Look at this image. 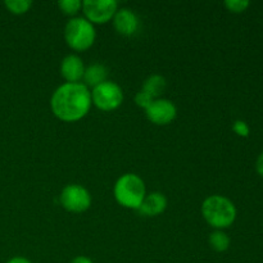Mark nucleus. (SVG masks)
<instances>
[{
  "label": "nucleus",
  "instance_id": "10",
  "mask_svg": "<svg viewBox=\"0 0 263 263\" xmlns=\"http://www.w3.org/2000/svg\"><path fill=\"white\" fill-rule=\"evenodd\" d=\"M85 72V66L82 59L79 55L64 57L61 63V73L63 79L69 84H77L82 80Z\"/></svg>",
  "mask_w": 263,
  "mask_h": 263
},
{
  "label": "nucleus",
  "instance_id": "8",
  "mask_svg": "<svg viewBox=\"0 0 263 263\" xmlns=\"http://www.w3.org/2000/svg\"><path fill=\"white\" fill-rule=\"evenodd\" d=\"M145 115L154 125H168L176 118L177 108L171 100L159 98V99H154L153 103L146 108Z\"/></svg>",
  "mask_w": 263,
  "mask_h": 263
},
{
  "label": "nucleus",
  "instance_id": "16",
  "mask_svg": "<svg viewBox=\"0 0 263 263\" xmlns=\"http://www.w3.org/2000/svg\"><path fill=\"white\" fill-rule=\"evenodd\" d=\"M58 7L67 15H74L82 8V3L79 0H61Z\"/></svg>",
  "mask_w": 263,
  "mask_h": 263
},
{
  "label": "nucleus",
  "instance_id": "22",
  "mask_svg": "<svg viewBox=\"0 0 263 263\" xmlns=\"http://www.w3.org/2000/svg\"><path fill=\"white\" fill-rule=\"evenodd\" d=\"M7 263H32V262H31L30 259L25 258V257H13V258H10Z\"/></svg>",
  "mask_w": 263,
  "mask_h": 263
},
{
  "label": "nucleus",
  "instance_id": "14",
  "mask_svg": "<svg viewBox=\"0 0 263 263\" xmlns=\"http://www.w3.org/2000/svg\"><path fill=\"white\" fill-rule=\"evenodd\" d=\"M208 243H210V247L213 251L218 252V253H222V252L228 251L229 247H230V238L223 231L216 230L210 234Z\"/></svg>",
  "mask_w": 263,
  "mask_h": 263
},
{
  "label": "nucleus",
  "instance_id": "19",
  "mask_svg": "<svg viewBox=\"0 0 263 263\" xmlns=\"http://www.w3.org/2000/svg\"><path fill=\"white\" fill-rule=\"evenodd\" d=\"M233 130L238 134L239 136H243V138H247L249 135V126L247 125L244 121H235L233 125Z\"/></svg>",
  "mask_w": 263,
  "mask_h": 263
},
{
  "label": "nucleus",
  "instance_id": "7",
  "mask_svg": "<svg viewBox=\"0 0 263 263\" xmlns=\"http://www.w3.org/2000/svg\"><path fill=\"white\" fill-rule=\"evenodd\" d=\"M81 9L90 23L103 25L113 20L118 10V3L116 0H85Z\"/></svg>",
  "mask_w": 263,
  "mask_h": 263
},
{
  "label": "nucleus",
  "instance_id": "4",
  "mask_svg": "<svg viewBox=\"0 0 263 263\" xmlns=\"http://www.w3.org/2000/svg\"><path fill=\"white\" fill-rule=\"evenodd\" d=\"M97 32L92 23L85 17H74L64 27V39L69 48L77 51H85L94 44Z\"/></svg>",
  "mask_w": 263,
  "mask_h": 263
},
{
  "label": "nucleus",
  "instance_id": "1",
  "mask_svg": "<svg viewBox=\"0 0 263 263\" xmlns=\"http://www.w3.org/2000/svg\"><path fill=\"white\" fill-rule=\"evenodd\" d=\"M91 92L81 82L66 84L57 87L50 99L54 116L64 122H76L89 113L91 107Z\"/></svg>",
  "mask_w": 263,
  "mask_h": 263
},
{
  "label": "nucleus",
  "instance_id": "17",
  "mask_svg": "<svg viewBox=\"0 0 263 263\" xmlns=\"http://www.w3.org/2000/svg\"><path fill=\"white\" fill-rule=\"evenodd\" d=\"M251 5L248 0H226L225 7L231 13H243Z\"/></svg>",
  "mask_w": 263,
  "mask_h": 263
},
{
  "label": "nucleus",
  "instance_id": "5",
  "mask_svg": "<svg viewBox=\"0 0 263 263\" xmlns=\"http://www.w3.org/2000/svg\"><path fill=\"white\" fill-rule=\"evenodd\" d=\"M123 91L116 82L105 81L91 90V103L100 110L109 112L122 104Z\"/></svg>",
  "mask_w": 263,
  "mask_h": 263
},
{
  "label": "nucleus",
  "instance_id": "20",
  "mask_svg": "<svg viewBox=\"0 0 263 263\" xmlns=\"http://www.w3.org/2000/svg\"><path fill=\"white\" fill-rule=\"evenodd\" d=\"M71 263H94L89 257H85V256H79V257H74L72 259Z\"/></svg>",
  "mask_w": 263,
  "mask_h": 263
},
{
  "label": "nucleus",
  "instance_id": "15",
  "mask_svg": "<svg viewBox=\"0 0 263 263\" xmlns=\"http://www.w3.org/2000/svg\"><path fill=\"white\" fill-rule=\"evenodd\" d=\"M4 5L12 14L21 15L25 14L31 9L32 2L31 0H5Z\"/></svg>",
  "mask_w": 263,
  "mask_h": 263
},
{
  "label": "nucleus",
  "instance_id": "6",
  "mask_svg": "<svg viewBox=\"0 0 263 263\" xmlns=\"http://www.w3.org/2000/svg\"><path fill=\"white\" fill-rule=\"evenodd\" d=\"M59 200L62 207L72 213H82L91 205V195L89 190L79 184L67 185L62 190Z\"/></svg>",
  "mask_w": 263,
  "mask_h": 263
},
{
  "label": "nucleus",
  "instance_id": "18",
  "mask_svg": "<svg viewBox=\"0 0 263 263\" xmlns=\"http://www.w3.org/2000/svg\"><path fill=\"white\" fill-rule=\"evenodd\" d=\"M153 98L151 97V95H148L146 92H144L143 90L141 91H139L138 94L135 95V103L138 107L140 108H144V109H146V108L149 107V105L153 103Z\"/></svg>",
  "mask_w": 263,
  "mask_h": 263
},
{
  "label": "nucleus",
  "instance_id": "12",
  "mask_svg": "<svg viewBox=\"0 0 263 263\" xmlns=\"http://www.w3.org/2000/svg\"><path fill=\"white\" fill-rule=\"evenodd\" d=\"M108 77V69L105 68V66L100 63H94L90 64L89 67H85L84 72V80L85 86L86 87H97L99 86L100 84L107 81Z\"/></svg>",
  "mask_w": 263,
  "mask_h": 263
},
{
  "label": "nucleus",
  "instance_id": "2",
  "mask_svg": "<svg viewBox=\"0 0 263 263\" xmlns=\"http://www.w3.org/2000/svg\"><path fill=\"white\" fill-rule=\"evenodd\" d=\"M202 215L208 225L221 230L233 225L236 218V208L229 198L211 195L203 202Z\"/></svg>",
  "mask_w": 263,
  "mask_h": 263
},
{
  "label": "nucleus",
  "instance_id": "21",
  "mask_svg": "<svg viewBox=\"0 0 263 263\" xmlns=\"http://www.w3.org/2000/svg\"><path fill=\"white\" fill-rule=\"evenodd\" d=\"M256 168H257V172H258V174L263 177V152H262L261 156L258 157V159H257Z\"/></svg>",
  "mask_w": 263,
  "mask_h": 263
},
{
  "label": "nucleus",
  "instance_id": "13",
  "mask_svg": "<svg viewBox=\"0 0 263 263\" xmlns=\"http://www.w3.org/2000/svg\"><path fill=\"white\" fill-rule=\"evenodd\" d=\"M167 87V81L163 76L161 74H152L148 79L144 81L143 84V91L151 95L153 99H159L162 94L164 92Z\"/></svg>",
  "mask_w": 263,
  "mask_h": 263
},
{
  "label": "nucleus",
  "instance_id": "11",
  "mask_svg": "<svg viewBox=\"0 0 263 263\" xmlns=\"http://www.w3.org/2000/svg\"><path fill=\"white\" fill-rule=\"evenodd\" d=\"M167 208V198L162 193L154 192L151 194L145 195L143 203L139 207L140 215L146 216V217H154L164 212Z\"/></svg>",
  "mask_w": 263,
  "mask_h": 263
},
{
  "label": "nucleus",
  "instance_id": "3",
  "mask_svg": "<svg viewBox=\"0 0 263 263\" xmlns=\"http://www.w3.org/2000/svg\"><path fill=\"white\" fill-rule=\"evenodd\" d=\"M115 198L122 207L139 210L146 195L145 184L135 174H125L116 181Z\"/></svg>",
  "mask_w": 263,
  "mask_h": 263
},
{
  "label": "nucleus",
  "instance_id": "9",
  "mask_svg": "<svg viewBox=\"0 0 263 263\" xmlns=\"http://www.w3.org/2000/svg\"><path fill=\"white\" fill-rule=\"evenodd\" d=\"M113 26L116 31L123 36H131L138 31L139 18L135 13L127 8H121L113 17Z\"/></svg>",
  "mask_w": 263,
  "mask_h": 263
}]
</instances>
